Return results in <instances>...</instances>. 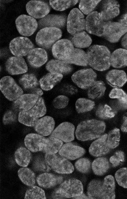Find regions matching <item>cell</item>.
Listing matches in <instances>:
<instances>
[{
    "instance_id": "obj_51",
    "label": "cell",
    "mask_w": 127,
    "mask_h": 199,
    "mask_svg": "<svg viewBox=\"0 0 127 199\" xmlns=\"http://www.w3.org/2000/svg\"><path fill=\"white\" fill-rule=\"evenodd\" d=\"M69 100V98L65 95H59L53 100L52 103V105L56 109H63L67 106Z\"/></svg>"
},
{
    "instance_id": "obj_23",
    "label": "cell",
    "mask_w": 127,
    "mask_h": 199,
    "mask_svg": "<svg viewBox=\"0 0 127 199\" xmlns=\"http://www.w3.org/2000/svg\"><path fill=\"white\" fill-rule=\"evenodd\" d=\"M26 58L29 64L32 67L39 68L47 61L46 52L42 48H34L29 53Z\"/></svg>"
},
{
    "instance_id": "obj_19",
    "label": "cell",
    "mask_w": 127,
    "mask_h": 199,
    "mask_svg": "<svg viewBox=\"0 0 127 199\" xmlns=\"http://www.w3.org/2000/svg\"><path fill=\"white\" fill-rule=\"evenodd\" d=\"M39 97L32 94H22L14 101L13 105L15 109L20 112L31 109L36 104Z\"/></svg>"
},
{
    "instance_id": "obj_54",
    "label": "cell",
    "mask_w": 127,
    "mask_h": 199,
    "mask_svg": "<svg viewBox=\"0 0 127 199\" xmlns=\"http://www.w3.org/2000/svg\"><path fill=\"white\" fill-rule=\"evenodd\" d=\"M61 91L64 94L68 95L76 94L78 92L77 88L75 86L70 84H64L61 87Z\"/></svg>"
},
{
    "instance_id": "obj_30",
    "label": "cell",
    "mask_w": 127,
    "mask_h": 199,
    "mask_svg": "<svg viewBox=\"0 0 127 199\" xmlns=\"http://www.w3.org/2000/svg\"><path fill=\"white\" fill-rule=\"evenodd\" d=\"M115 182L112 175L106 176L104 179L102 187V199H115Z\"/></svg>"
},
{
    "instance_id": "obj_53",
    "label": "cell",
    "mask_w": 127,
    "mask_h": 199,
    "mask_svg": "<svg viewBox=\"0 0 127 199\" xmlns=\"http://www.w3.org/2000/svg\"><path fill=\"white\" fill-rule=\"evenodd\" d=\"M16 119V114L11 110L7 111L2 118V122L5 125L11 124L14 122Z\"/></svg>"
},
{
    "instance_id": "obj_41",
    "label": "cell",
    "mask_w": 127,
    "mask_h": 199,
    "mask_svg": "<svg viewBox=\"0 0 127 199\" xmlns=\"http://www.w3.org/2000/svg\"><path fill=\"white\" fill-rule=\"evenodd\" d=\"M18 174L21 181L26 185L31 187L35 184V173L30 169L25 167L21 168L18 170Z\"/></svg>"
},
{
    "instance_id": "obj_20",
    "label": "cell",
    "mask_w": 127,
    "mask_h": 199,
    "mask_svg": "<svg viewBox=\"0 0 127 199\" xmlns=\"http://www.w3.org/2000/svg\"><path fill=\"white\" fill-rule=\"evenodd\" d=\"M105 79L107 83L111 87L120 88L127 82V75L123 70L112 69L107 73Z\"/></svg>"
},
{
    "instance_id": "obj_42",
    "label": "cell",
    "mask_w": 127,
    "mask_h": 199,
    "mask_svg": "<svg viewBox=\"0 0 127 199\" xmlns=\"http://www.w3.org/2000/svg\"><path fill=\"white\" fill-rule=\"evenodd\" d=\"M95 115L97 117L100 119H107L114 117L115 112L109 105L103 104L98 106L95 112Z\"/></svg>"
},
{
    "instance_id": "obj_9",
    "label": "cell",
    "mask_w": 127,
    "mask_h": 199,
    "mask_svg": "<svg viewBox=\"0 0 127 199\" xmlns=\"http://www.w3.org/2000/svg\"><path fill=\"white\" fill-rule=\"evenodd\" d=\"M68 32L72 35L86 30V21L82 12L78 9L74 8L70 12L67 23Z\"/></svg>"
},
{
    "instance_id": "obj_24",
    "label": "cell",
    "mask_w": 127,
    "mask_h": 199,
    "mask_svg": "<svg viewBox=\"0 0 127 199\" xmlns=\"http://www.w3.org/2000/svg\"><path fill=\"white\" fill-rule=\"evenodd\" d=\"M55 124L53 118L45 116L39 119L34 127L39 134L46 136L51 134L54 129Z\"/></svg>"
},
{
    "instance_id": "obj_21",
    "label": "cell",
    "mask_w": 127,
    "mask_h": 199,
    "mask_svg": "<svg viewBox=\"0 0 127 199\" xmlns=\"http://www.w3.org/2000/svg\"><path fill=\"white\" fill-rule=\"evenodd\" d=\"M46 138L39 134L29 133L25 138L24 144L26 148L31 152L42 151L45 145Z\"/></svg>"
},
{
    "instance_id": "obj_43",
    "label": "cell",
    "mask_w": 127,
    "mask_h": 199,
    "mask_svg": "<svg viewBox=\"0 0 127 199\" xmlns=\"http://www.w3.org/2000/svg\"><path fill=\"white\" fill-rule=\"evenodd\" d=\"M39 119L33 115L29 110L19 112L18 120L19 123L30 127H34Z\"/></svg>"
},
{
    "instance_id": "obj_15",
    "label": "cell",
    "mask_w": 127,
    "mask_h": 199,
    "mask_svg": "<svg viewBox=\"0 0 127 199\" xmlns=\"http://www.w3.org/2000/svg\"><path fill=\"white\" fill-rule=\"evenodd\" d=\"M28 14L34 18H43L49 13L50 8L46 2L39 0H31L26 5Z\"/></svg>"
},
{
    "instance_id": "obj_11",
    "label": "cell",
    "mask_w": 127,
    "mask_h": 199,
    "mask_svg": "<svg viewBox=\"0 0 127 199\" xmlns=\"http://www.w3.org/2000/svg\"><path fill=\"white\" fill-rule=\"evenodd\" d=\"M74 48L71 41L63 39L57 41L52 46V52L57 59L66 61L71 56Z\"/></svg>"
},
{
    "instance_id": "obj_14",
    "label": "cell",
    "mask_w": 127,
    "mask_h": 199,
    "mask_svg": "<svg viewBox=\"0 0 127 199\" xmlns=\"http://www.w3.org/2000/svg\"><path fill=\"white\" fill-rule=\"evenodd\" d=\"M127 32V27L118 22L110 21L105 28L103 37L109 42L115 43L118 42Z\"/></svg>"
},
{
    "instance_id": "obj_46",
    "label": "cell",
    "mask_w": 127,
    "mask_h": 199,
    "mask_svg": "<svg viewBox=\"0 0 127 199\" xmlns=\"http://www.w3.org/2000/svg\"><path fill=\"white\" fill-rule=\"evenodd\" d=\"M29 110L33 115L39 118L44 116L46 112V108L43 98L39 97L36 104Z\"/></svg>"
},
{
    "instance_id": "obj_40",
    "label": "cell",
    "mask_w": 127,
    "mask_h": 199,
    "mask_svg": "<svg viewBox=\"0 0 127 199\" xmlns=\"http://www.w3.org/2000/svg\"><path fill=\"white\" fill-rule=\"evenodd\" d=\"M95 105V103L94 101L84 98H78L75 104L76 111L78 114H83L90 112L93 109Z\"/></svg>"
},
{
    "instance_id": "obj_48",
    "label": "cell",
    "mask_w": 127,
    "mask_h": 199,
    "mask_svg": "<svg viewBox=\"0 0 127 199\" xmlns=\"http://www.w3.org/2000/svg\"><path fill=\"white\" fill-rule=\"evenodd\" d=\"M101 0H81L79 5L80 10L85 15L91 12Z\"/></svg>"
},
{
    "instance_id": "obj_35",
    "label": "cell",
    "mask_w": 127,
    "mask_h": 199,
    "mask_svg": "<svg viewBox=\"0 0 127 199\" xmlns=\"http://www.w3.org/2000/svg\"><path fill=\"white\" fill-rule=\"evenodd\" d=\"M32 158L30 151L23 147L18 148L14 153L15 160L19 165L27 167L29 163Z\"/></svg>"
},
{
    "instance_id": "obj_7",
    "label": "cell",
    "mask_w": 127,
    "mask_h": 199,
    "mask_svg": "<svg viewBox=\"0 0 127 199\" xmlns=\"http://www.w3.org/2000/svg\"><path fill=\"white\" fill-rule=\"evenodd\" d=\"M110 21L104 20L99 12H92L88 15L85 19L86 30L90 34L99 37L103 36L105 28Z\"/></svg>"
},
{
    "instance_id": "obj_59",
    "label": "cell",
    "mask_w": 127,
    "mask_h": 199,
    "mask_svg": "<svg viewBox=\"0 0 127 199\" xmlns=\"http://www.w3.org/2000/svg\"><path fill=\"white\" fill-rule=\"evenodd\" d=\"M121 44L124 48L127 50V33L122 37L121 41Z\"/></svg>"
},
{
    "instance_id": "obj_17",
    "label": "cell",
    "mask_w": 127,
    "mask_h": 199,
    "mask_svg": "<svg viewBox=\"0 0 127 199\" xmlns=\"http://www.w3.org/2000/svg\"><path fill=\"white\" fill-rule=\"evenodd\" d=\"M85 152V150L83 147L69 142L62 145L58 154L67 159L73 160L81 157Z\"/></svg>"
},
{
    "instance_id": "obj_28",
    "label": "cell",
    "mask_w": 127,
    "mask_h": 199,
    "mask_svg": "<svg viewBox=\"0 0 127 199\" xmlns=\"http://www.w3.org/2000/svg\"><path fill=\"white\" fill-rule=\"evenodd\" d=\"M111 66L116 69H120L127 66V50L119 48L111 54Z\"/></svg>"
},
{
    "instance_id": "obj_4",
    "label": "cell",
    "mask_w": 127,
    "mask_h": 199,
    "mask_svg": "<svg viewBox=\"0 0 127 199\" xmlns=\"http://www.w3.org/2000/svg\"><path fill=\"white\" fill-rule=\"evenodd\" d=\"M62 35V31L59 28L44 27L37 34L36 42L37 45L43 48L49 49L61 37Z\"/></svg>"
},
{
    "instance_id": "obj_33",
    "label": "cell",
    "mask_w": 127,
    "mask_h": 199,
    "mask_svg": "<svg viewBox=\"0 0 127 199\" xmlns=\"http://www.w3.org/2000/svg\"><path fill=\"white\" fill-rule=\"evenodd\" d=\"M109 97L116 99L115 104L117 107L122 110L127 109V94L122 89L114 88L110 91Z\"/></svg>"
},
{
    "instance_id": "obj_55",
    "label": "cell",
    "mask_w": 127,
    "mask_h": 199,
    "mask_svg": "<svg viewBox=\"0 0 127 199\" xmlns=\"http://www.w3.org/2000/svg\"><path fill=\"white\" fill-rule=\"evenodd\" d=\"M35 167L37 170L44 172H49L51 169L45 159L37 160L35 162Z\"/></svg>"
},
{
    "instance_id": "obj_18",
    "label": "cell",
    "mask_w": 127,
    "mask_h": 199,
    "mask_svg": "<svg viewBox=\"0 0 127 199\" xmlns=\"http://www.w3.org/2000/svg\"><path fill=\"white\" fill-rule=\"evenodd\" d=\"M101 7L100 14L102 19L105 21H110L120 13V5L116 0L103 1Z\"/></svg>"
},
{
    "instance_id": "obj_16",
    "label": "cell",
    "mask_w": 127,
    "mask_h": 199,
    "mask_svg": "<svg viewBox=\"0 0 127 199\" xmlns=\"http://www.w3.org/2000/svg\"><path fill=\"white\" fill-rule=\"evenodd\" d=\"M5 68L7 72L11 75L24 73L28 71L27 66L22 57H9L5 62Z\"/></svg>"
},
{
    "instance_id": "obj_5",
    "label": "cell",
    "mask_w": 127,
    "mask_h": 199,
    "mask_svg": "<svg viewBox=\"0 0 127 199\" xmlns=\"http://www.w3.org/2000/svg\"><path fill=\"white\" fill-rule=\"evenodd\" d=\"M45 159L51 169L58 173L70 174L74 171V168L71 162L59 154H46Z\"/></svg>"
},
{
    "instance_id": "obj_8",
    "label": "cell",
    "mask_w": 127,
    "mask_h": 199,
    "mask_svg": "<svg viewBox=\"0 0 127 199\" xmlns=\"http://www.w3.org/2000/svg\"><path fill=\"white\" fill-rule=\"evenodd\" d=\"M0 89L4 96L10 101H15L23 93L22 88L9 76H4L1 79Z\"/></svg>"
},
{
    "instance_id": "obj_26",
    "label": "cell",
    "mask_w": 127,
    "mask_h": 199,
    "mask_svg": "<svg viewBox=\"0 0 127 199\" xmlns=\"http://www.w3.org/2000/svg\"><path fill=\"white\" fill-rule=\"evenodd\" d=\"M63 177L53 174L44 173L39 175L36 180L38 185L45 188H50L61 183Z\"/></svg>"
},
{
    "instance_id": "obj_45",
    "label": "cell",
    "mask_w": 127,
    "mask_h": 199,
    "mask_svg": "<svg viewBox=\"0 0 127 199\" xmlns=\"http://www.w3.org/2000/svg\"><path fill=\"white\" fill-rule=\"evenodd\" d=\"M120 130L115 128L111 130L107 136V142L110 149H114L118 147L120 140Z\"/></svg>"
},
{
    "instance_id": "obj_38",
    "label": "cell",
    "mask_w": 127,
    "mask_h": 199,
    "mask_svg": "<svg viewBox=\"0 0 127 199\" xmlns=\"http://www.w3.org/2000/svg\"><path fill=\"white\" fill-rule=\"evenodd\" d=\"M103 182L100 180L94 179L89 183L87 187V193L89 199H102Z\"/></svg>"
},
{
    "instance_id": "obj_3",
    "label": "cell",
    "mask_w": 127,
    "mask_h": 199,
    "mask_svg": "<svg viewBox=\"0 0 127 199\" xmlns=\"http://www.w3.org/2000/svg\"><path fill=\"white\" fill-rule=\"evenodd\" d=\"M83 187L81 182L75 178H70L62 182L53 191L52 197L53 199L74 198L83 193Z\"/></svg>"
},
{
    "instance_id": "obj_49",
    "label": "cell",
    "mask_w": 127,
    "mask_h": 199,
    "mask_svg": "<svg viewBox=\"0 0 127 199\" xmlns=\"http://www.w3.org/2000/svg\"><path fill=\"white\" fill-rule=\"evenodd\" d=\"M74 165L78 171L83 173L88 172L91 166L90 161L86 158H81L78 159L75 162Z\"/></svg>"
},
{
    "instance_id": "obj_2",
    "label": "cell",
    "mask_w": 127,
    "mask_h": 199,
    "mask_svg": "<svg viewBox=\"0 0 127 199\" xmlns=\"http://www.w3.org/2000/svg\"><path fill=\"white\" fill-rule=\"evenodd\" d=\"M88 65L92 69L104 71L110 67L111 53L106 46L94 44L89 47L87 51Z\"/></svg>"
},
{
    "instance_id": "obj_32",
    "label": "cell",
    "mask_w": 127,
    "mask_h": 199,
    "mask_svg": "<svg viewBox=\"0 0 127 199\" xmlns=\"http://www.w3.org/2000/svg\"><path fill=\"white\" fill-rule=\"evenodd\" d=\"M106 87L104 82L101 80H96L88 90L87 95L92 100H97L105 94Z\"/></svg>"
},
{
    "instance_id": "obj_58",
    "label": "cell",
    "mask_w": 127,
    "mask_h": 199,
    "mask_svg": "<svg viewBox=\"0 0 127 199\" xmlns=\"http://www.w3.org/2000/svg\"><path fill=\"white\" fill-rule=\"evenodd\" d=\"M30 94H32L37 95L39 97L43 95V92L42 90L39 88H36L30 92Z\"/></svg>"
},
{
    "instance_id": "obj_60",
    "label": "cell",
    "mask_w": 127,
    "mask_h": 199,
    "mask_svg": "<svg viewBox=\"0 0 127 199\" xmlns=\"http://www.w3.org/2000/svg\"><path fill=\"white\" fill-rule=\"evenodd\" d=\"M74 199H89L88 196L82 193L79 196L74 198Z\"/></svg>"
},
{
    "instance_id": "obj_6",
    "label": "cell",
    "mask_w": 127,
    "mask_h": 199,
    "mask_svg": "<svg viewBox=\"0 0 127 199\" xmlns=\"http://www.w3.org/2000/svg\"><path fill=\"white\" fill-rule=\"evenodd\" d=\"M97 75L91 68L80 69L71 76V79L77 86L83 90H88L97 80Z\"/></svg>"
},
{
    "instance_id": "obj_52",
    "label": "cell",
    "mask_w": 127,
    "mask_h": 199,
    "mask_svg": "<svg viewBox=\"0 0 127 199\" xmlns=\"http://www.w3.org/2000/svg\"><path fill=\"white\" fill-rule=\"evenodd\" d=\"M124 153L122 151H116L109 159L110 162L113 167H115L119 165L124 161Z\"/></svg>"
},
{
    "instance_id": "obj_22",
    "label": "cell",
    "mask_w": 127,
    "mask_h": 199,
    "mask_svg": "<svg viewBox=\"0 0 127 199\" xmlns=\"http://www.w3.org/2000/svg\"><path fill=\"white\" fill-rule=\"evenodd\" d=\"M107 133L102 135L92 143L89 148V152L91 155L98 157L109 152L110 149L107 144Z\"/></svg>"
},
{
    "instance_id": "obj_29",
    "label": "cell",
    "mask_w": 127,
    "mask_h": 199,
    "mask_svg": "<svg viewBox=\"0 0 127 199\" xmlns=\"http://www.w3.org/2000/svg\"><path fill=\"white\" fill-rule=\"evenodd\" d=\"M65 17L62 16L50 14L40 20L39 26L41 27H55L61 28L65 24Z\"/></svg>"
},
{
    "instance_id": "obj_47",
    "label": "cell",
    "mask_w": 127,
    "mask_h": 199,
    "mask_svg": "<svg viewBox=\"0 0 127 199\" xmlns=\"http://www.w3.org/2000/svg\"><path fill=\"white\" fill-rule=\"evenodd\" d=\"M25 199H46L45 192L41 188L37 186H32L26 190Z\"/></svg>"
},
{
    "instance_id": "obj_39",
    "label": "cell",
    "mask_w": 127,
    "mask_h": 199,
    "mask_svg": "<svg viewBox=\"0 0 127 199\" xmlns=\"http://www.w3.org/2000/svg\"><path fill=\"white\" fill-rule=\"evenodd\" d=\"M91 166L92 170L95 175L102 176L109 169V163L107 158L101 157L94 160Z\"/></svg>"
},
{
    "instance_id": "obj_27",
    "label": "cell",
    "mask_w": 127,
    "mask_h": 199,
    "mask_svg": "<svg viewBox=\"0 0 127 199\" xmlns=\"http://www.w3.org/2000/svg\"><path fill=\"white\" fill-rule=\"evenodd\" d=\"M63 77L62 74L49 72L40 79V87L44 91L50 90L61 81Z\"/></svg>"
},
{
    "instance_id": "obj_31",
    "label": "cell",
    "mask_w": 127,
    "mask_h": 199,
    "mask_svg": "<svg viewBox=\"0 0 127 199\" xmlns=\"http://www.w3.org/2000/svg\"><path fill=\"white\" fill-rule=\"evenodd\" d=\"M70 64L77 66H86L88 65L87 52L81 49L74 48L70 57L64 61Z\"/></svg>"
},
{
    "instance_id": "obj_10",
    "label": "cell",
    "mask_w": 127,
    "mask_h": 199,
    "mask_svg": "<svg viewBox=\"0 0 127 199\" xmlns=\"http://www.w3.org/2000/svg\"><path fill=\"white\" fill-rule=\"evenodd\" d=\"M9 48L13 55L22 57L27 55L34 48V45L28 38L19 37L11 40L9 44Z\"/></svg>"
},
{
    "instance_id": "obj_13",
    "label": "cell",
    "mask_w": 127,
    "mask_h": 199,
    "mask_svg": "<svg viewBox=\"0 0 127 199\" xmlns=\"http://www.w3.org/2000/svg\"><path fill=\"white\" fill-rule=\"evenodd\" d=\"M75 128L74 125L69 122H64L59 124L53 130L51 136L65 143L71 142L75 139Z\"/></svg>"
},
{
    "instance_id": "obj_44",
    "label": "cell",
    "mask_w": 127,
    "mask_h": 199,
    "mask_svg": "<svg viewBox=\"0 0 127 199\" xmlns=\"http://www.w3.org/2000/svg\"><path fill=\"white\" fill-rule=\"evenodd\" d=\"M78 0H50V4L54 10L62 11L75 5Z\"/></svg>"
},
{
    "instance_id": "obj_56",
    "label": "cell",
    "mask_w": 127,
    "mask_h": 199,
    "mask_svg": "<svg viewBox=\"0 0 127 199\" xmlns=\"http://www.w3.org/2000/svg\"><path fill=\"white\" fill-rule=\"evenodd\" d=\"M123 123L121 126V130L124 132H127V112L125 113L123 116Z\"/></svg>"
},
{
    "instance_id": "obj_50",
    "label": "cell",
    "mask_w": 127,
    "mask_h": 199,
    "mask_svg": "<svg viewBox=\"0 0 127 199\" xmlns=\"http://www.w3.org/2000/svg\"><path fill=\"white\" fill-rule=\"evenodd\" d=\"M115 176L118 184L124 188H127V168L124 167L119 169L116 172Z\"/></svg>"
},
{
    "instance_id": "obj_37",
    "label": "cell",
    "mask_w": 127,
    "mask_h": 199,
    "mask_svg": "<svg viewBox=\"0 0 127 199\" xmlns=\"http://www.w3.org/2000/svg\"><path fill=\"white\" fill-rule=\"evenodd\" d=\"M63 145V141L50 136L46 138L45 144L42 151L46 154H56L59 152Z\"/></svg>"
},
{
    "instance_id": "obj_1",
    "label": "cell",
    "mask_w": 127,
    "mask_h": 199,
    "mask_svg": "<svg viewBox=\"0 0 127 199\" xmlns=\"http://www.w3.org/2000/svg\"><path fill=\"white\" fill-rule=\"evenodd\" d=\"M106 127L103 121L94 119L81 122L77 125L75 135L77 139L85 141L98 138L104 132Z\"/></svg>"
},
{
    "instance_id": "obj_57",
    "label": "cell",
    "mask_w": 127,
    "mask_h": 199,
    "mask_svg": "<svg viewBox=\"0 0 127 199\" xmlns=\"http://www.w3.org/2000/svg\"><path fill=\"white\" fill-rule=\"evenodd\" d=\"M119 23L127 27V13L123 15L120 18Z\"/></svg>"
},
{
    "instance_id": "obj_12",
    "label": "cell",
    "mask_w": 127,
    "mask_h": 199,
    "mask_svg": "<svg viewBox=\"0 0 127 199\" xmlns=\"http://www.w3.org/2000/svg\"><path fill=\"white\" fill-rule=\"evenodd\" d=\"M15 23L19 33L24 36L32 35L36 30L38 25L34 18L25 14L19 16L16 19Z\"/></svg>"
},
{
    "instance_id": "obj_25",
    "label": "cell",
    "mask_w": 127,
    "mask_h": 199,
    "mask_svg": "<svg viewBox=\"0 0 127 199\" xmlns=\"http://www.w3.org/2000/svg\"><path fill=\"white\" fill-rule=\"evenodd\" d=\"M46 69L49 72L67 75L70 73L73 70L71 64L65 61L58 59H52L46 65Z\"/></svg>"
},
{
    "instance_id": "obj_36",
    "label": "cell",
    "mask_w": 127,
    "mask_h": 199,
    "mask_svg": "<svg viewBox=\"0 0 127 199\" xmlns=\"http://www.w3.org/2000/svg\"><path fill=\"white\" fill-rule=\"evenodd\" d=\"M20 85L23 89L29 92L33 90L38 87L39 82L33 74H25L22 75L19 80Z\"/></svg>"
},
{
    "instance_id": "obj_34",
    "label": "cell",
    "mask_w": 127,
    "mask_h": 199,
    "mask_svg": "<svg viewBox=\"0 0 127 199\" xmlns=\"http://www.w3.org/2000/svg\"><path fill=\"white\" fill-rule=\"evenodd\" d=\"M71 41L76 48L81 49L90 47L92 40L87 33L83 31L73 35Z\"/></svg>"
}]
</instances>
